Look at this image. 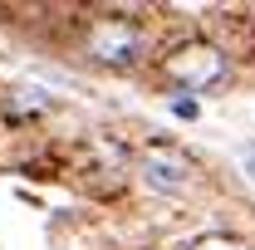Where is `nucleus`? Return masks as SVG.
<instances>
[{
    "label": "nucleus",
    "mask_w": 255,
    "mask_h": 250,
    "mask_svg": "<svg viewBox=\"0 0 255 250\" xmlns=\"http://www.w3.org/2000/svg\"><path fill=\"white\" fill-rule=\"evenodd\" d=\"M84 49H89V59L123 69V64H132L137 54H142V30L128 25V20H94V25H89V39H84Z\"/></svg>",
    "instance_id": "f03ea898"
},
{
    "label": "nucleus",
    "mask_w": 255,
    "mask_h": 250,
    "mask_svg": "<svg viewBox=\"0 0 255 250\" xmlns=\"http://www.w3.org/2000/svg\"><path fill=\"white\" fill-rule=\"evenodd\" d=\"M177 118H196V103L191 98H177Z\"/></svg>",
    "instance_id": "39448f33"
},
{
    "label": "nucleus",
    "mask_w": 255,
    "mask_h": 250,
    "mask_svg": "<svg viewBox=\"0 0 255 250\" xmlns=\"http://www.w3.org/2000/svg\"><path fill=\"white\" fill-rule=\"evenodd\" d=\"M137 177L147 182L152 191H187V182H191V162L177 147H167V142H152L147 152L137 157Z\"/></svg>",
    "instance_id": "7ed1b4c3"
},
{
    "label": "nucleus",
    "mask_w": 255,
    "mask_h": 250,
    "mask_svg": "<svg viewBox=\"0 0 255 250\" xmlns=\"http://www.w3.org/2000/svg\"><path fill=\"white\" fill-rule=\"evenodd\" d=\"M167 79H177L182 89H211L226 79V54L216 44L196 39V44H182L167 54Z\"/></svg>",
    "instance_id": "f257e3e1"
},
{
    "label": "nucleus",
    "mask_w": 255,
    "mask_h": 250,
    "mask_svg": "<svg viewBox=\"0 0 255 250\" xmlns=\"http://www.w3.org/2000/svg\"><path fill=\"white\" fill-rule=\"evenodd\" d=\"M241 162H246V177H255V147H246V152H241Z\"/></svg>",
    "instance_id": "423d86ee"
},
{
    "label": "nucleus",
    "mask_w": 255,
    "mask_h": 250,
    "mask_svg": "<svg viewBox=\"0 0 255 250\" xmlns=\"http://www.w3.org/2000/svg\"><path fill=\"white\" fill-rule=\"evenodd\" d=\"M191 250H246L241 241H231V236H206V241H196Z\"/></svg>",
    "instance_id": "20e7f679"
}]
</instances>
